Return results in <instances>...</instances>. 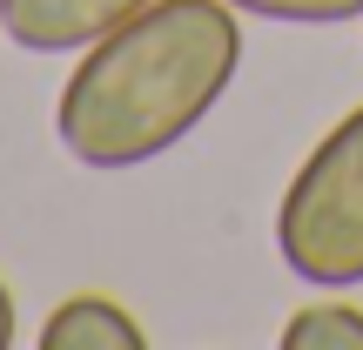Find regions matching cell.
Here are the masks:
<instances>
[{"mask_svg": "<svg viewBox=\"0 0 363 350\" xmlns=\"http://www.w3.org/2000/svg\"><path fill=\"white\" fill-rule=\"evenodd\" d=\"M235 67L242 21L229 0H148L81 48L54 102V135L81 169H142L202 128Z\"/></svg>", "mask_w": 363, "mask_h": 350, "instance_id": "obj_1", "label": "cell"}, {"mask_svg": "<svg viewBox=\"0 0 363 350\" xmlns=\"http://www.w3.org/2000/svg\"><path fill=\"white\" fill-rule=\"evenodd\" d=\"M283 350H363V310L357 303H303L283 324Z\"/></svg>", "mask_w": 363, "mask_h": 350, "instance_id": "obj_5", "label": "cell"}, {"mask_svg": "<svg viewBox=\"0 0 363 350\" xmlns=\"http://www.w3.org/2000/svg\"><path fill=\"white\" fill-rule=\"evenodd\" d=\"M148 0H0V34L21 54H74L135 21Z\"/></svg>", "mask_w": 363, "mask_h": 350, "instance_id": "obj_3", "label": "cell"}, {"mask_svg": "<svg viewBox=\"0 0 363 350\" xmlns=\"http://www.w3.org/2000/svg\"><path fill=\"white\" fill-rule=\"evenodd\" d=\"M276 249L289 276L316 290L363 283V102L289 175L276 209Z\"/></svg>", "mask_w": 363, "mask_h": 350, "instance_id": "obj_2", "label": "cell"}, {"mask_svg": "<svg viewBox=\"0 0 363 350\" xmlns=\"http://www.w3.org/2000/svg\"><path fill=\"white\" fill-rule=\"evenodd\" d=\"M235 13H262V21H289V27H343L363 21V0H229Z\"/></svg>", "mask_w": 363, "mask_h": 350, "instance_id": "obj_6", "label": "cell"}, {"mask_svg": "<svg viewBox=\"0 0 363 350\" xmlns=\"http://www.w3.org/2000/svg\"><path fill=\"white\" fill-rule=\"evenodd\" d=\"M13 330H21V324H13V290H7V283H0V350H7V344H13Z\"/></svg>", "mask_w": 363, "mask_h": 350, "instance_id": "obj_7", "label": "cell"}, {"mask_svg": "<svg viewBox=\"0 0 363 350\" xmlns=\"http://www.w3.org/2000/svg\"><path fill=\"white\" fill-rule=\"evenodd\" d=\"M40 350H148V330L115 297H67L40 324Z\"/></svg>", "mask_w": 363, "mask_h": 350, "instance_id": "obj_4", "label": "cell"}]
</instances>
